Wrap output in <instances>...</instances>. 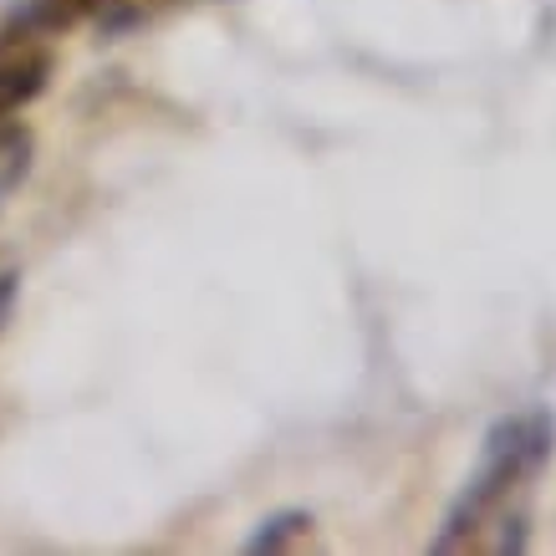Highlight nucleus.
I'll return each mask as SVG.
<instances>
[{
    "label": "nucleus",
    "instance_id": "nucleus-1",
    "mask_svg": "<svg viewBox=\"0 0 556 556\" xmlns=\"http://www.w3.org/2000/svg\"><path fill=\"white\" fill-rule=\"evenodd\" d=\"M552 450L556 424L546 408H521L490 424L465 485L455 490L439 531L429 536V552H526L531 490L552 465Z\"/></svg>",
    "mask_w": 556,
    "mask_h": 556
},
{
    "label": "nucleus",
    "instance_id": "nucleus-2",
    "mask_svg": "<svg viewBox=\"0 0 556 556\" xmlns=\"http://www.w3.org/2000/svg\"><path fill=\"white\" fill-rule=\"evenodd\" d=\"M138 0H26L16 11V26L11 31H0L5 41H47V36H62L72 26H83V21H102V26H113V21L134 16ZM0 41V47H5Z\"/></svg>",
    "mask_w": 556,
    "mask_h": 556
},
{
    "label": "nucleus",
    "instance_id": "nucleus-3",
    "mask_svg": "<svg viewBox=\"0 0 556 556\" xmlns=\"http://www.w3.org/2000/svg\"><path fill=\"white\" fill-rule=\"evenodd\" d=\"M51 51L41 41H5L0 47V123H11L21 108H31L51 83Z\"/></svg>",
    "mask_w": 556,
    "mask_h": 556
},
{
    "label": "nucleus",
    "instance_id": "nucleus-4",
    "mask_svg": "<svg viewBox=\"0 0 556 556\" xmlns=\"http://www.w3.org/2000/svg\"><path fill=\"white\" fill-rule=\"evenodd\" d=\"M312 531H317V516L312 510H296V506H287V510H270V516H261L255 521V531L245 536V552L251 556H276V552H296L302 541H312Z\"/></svg>",
    "mask_w": 556,
    "mask_h": 556
},
{
    "label": "nucleus",
    "instance_id": "nucleus-5",
    "mask_svg": "<svg viewBox=\"0 0 556 556\" xmlns=\"http://www.w3.org/2000/svg\"><path fill=\"white\" fill-rule=\"evenodd\" d=\"M31 164H36L31 128H21V123H0V210H5L11 194L31 179Z\"/></svg>",
    "mask_w": 556,
    "mask_h": 556
},
{
    "label": "nucleus",
    "instance_id": "nucleus-6",
    "mask_svg": "<svg viewBox=\"0 0 556 556\" xmlns=\"http://www.w3.org/2000/svg\"><path fill=\"white\" fill-rule=\"evenodd\" d=\"M16 296H21V276L16 270H0V332H5V321L16 312Z\"/></svg>",
    "mask_w": 556,
    "mask_h": 556
},
{
    "label": "nucleus",
    "instance_id": "nucleus-7",
    "mask_svg": "<svg viewBox=\"0 0 556 556\" xmlns=\"http://www.w3.org/2000/svg\"><path fill=\"white\" fill-rule=\"evenodd\" d=\"M138 5H169V0H138Z\"/></svg>",
    "mask_w": 556,
    "mask_h": 556
}]
</instances>
